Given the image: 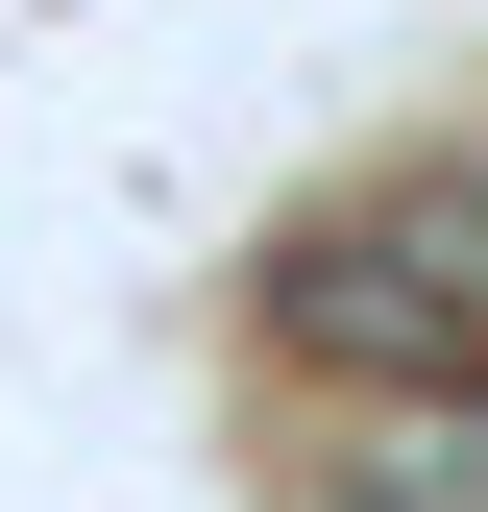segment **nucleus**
<instances>
[{
	"mask_svg": "<svg viewBox=\"0 0 488 512\" xmlns=\"http://www.w3.org/2000/svg\"><path fill=\"white\" fill-rule=\"evenodd\" d=\"M464 244H488V196L318 220V244L269 269V342H293V366H342V391H464V366H488V269H464Z\"/></svg>",
	"mask_w": 488,
	"mask_h": 512,
	"instance_id": "nucleus-1",
	"label": "nucleus"
}]
</instances>
